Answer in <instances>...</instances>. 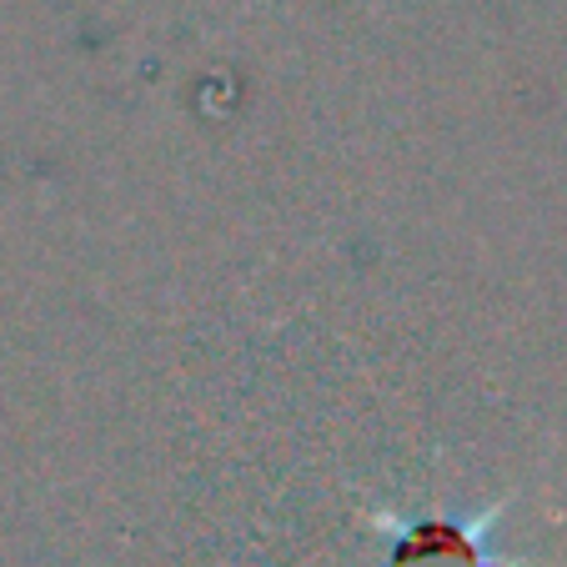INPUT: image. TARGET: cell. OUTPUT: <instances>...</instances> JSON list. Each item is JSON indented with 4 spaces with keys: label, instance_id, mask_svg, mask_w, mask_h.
<instances>
[{
    "label": "cell",
    "instance_id": "cell-1",
    "mask_svg": "<svg viewBox=\"0 0 567 567\" xmlns=\"http://www.w3.org/2000/svg\"><path fill=\"white\" fill-rule=\"evenodd\" d=\"M513 497H497L487 507H462V513H372V533L382 537V567H517L497 547Z\"/></svg>",
    "mask_w": 567,
    "mask_h": 567
}]
</instances>
